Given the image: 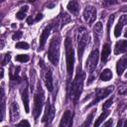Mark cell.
<instances>
[{
  "label": "cell",
  "instance_id": "1",
  "mask_svg": "<svg viewBox=\"0 0 127 127\" xmlns=\"http://www.w3.org/2000/svg\"><path fill=\"white\" fill-rule=\"evenodd\" d=\"M83 79H84V74L81 70L80 65L77 67V72L74 77V79L71 82L70 88H69V98L76 102L81 94L82 91V86H83Z\"/></svg>",
  "mask_w": 127,
  "mask_h": 127
},
{
  "label": "cell",
  "instance_id": "2",
  "mask_svg": "<svg viewBox=\"0 0 127 127\" xmlns=\"http://www.w3.org/2000/svg\"><path fill=\"white\" fill-rule=\"evenodd\" d=\"M60 38L58 36H54L50 42L49 50H48V58L49 61L54 64L58 65L60 59Z\"/></svg>",
  "mask_w": 127,
  "mask_h": 127
},
{
  "label": "cell",
  "instance_id": "3",
  "mask_svg": "<svg viewBox=\"0 0 127 127\" xmlns=\"http://www.w3.org/2000/svg\"><path fill=\"white\" fill-rule=\"evenodd\" d=\"M88 31L84 28V27H80L77 30L76 33V40H77V53H78V59L79 61L82 58L83 52L85 50V47L88 43Z\"/></svg>",
  "mask_w": 127,
  "mask_h": 127
},
{
  "label": "cell",
  "instance_id": "4",
  "mask_svg": "<svg viewBox=\"0 0 127 127\" xmlns=\"http://www.w3.org/2000/svg\"><path fill=\"white\" fill-rule=\"evenodd\" d=\"M65 47V59H66V70L68 76H70L73 72V64H74V52L71 44V40L66 37L64 41Z\"/></svg>",
  "mask_w": 127,
  "mask_h": 127
},
{
  "label": "cell",
  "instance_id": "5",
  "mask_svg": "<svg viewBox=\"0 0 127 127\" xmlns=\"http://www.w3.org/2000/svg\"><path fill=\"white\" fill-rule=\"evenodd\" d=\"M44 100H45V95H44V91L42 89L41 83H38L37 86V91L35 92V96H34V117L35 119H37L42 111V107L44 104Z\"/></svg>",
  "mask_w": 127,
  "mask_h": 127
},
{
  "label": "cell",
  "instance_id": "6",
  "mask_svg": "<svg viewBox=\"0 0 127 127\" xmlns=\"http://www.w3.org/2000/svg\"><path fill=\"white\" fill-rule=\"evenodd\" d=\"M114 90V86L113 85H110V86H107V87H104V88H100V89H97L96 90V93H95V98L90 102V104L88 105V107L92 106V105H95L98 101H100L102 98L106 97L107 95H109L112 91Z\"/></svg>",
  "mask_w": 127,
  "mask_h": 127
},
{
  "label": "cell",
  "instance_id": "7",
  "mask_svg": "<svg viewBox=\"0 0 127 127\" xmlns=\"http://www.w3.org/2000/svg\"><path fill=\"white\" fill-rule=\"evenodd\" d=\"M98 60H99V53H98V50L95 49L90 53L88 59L86 60V68L89 72H92L96 68Z\"/></svg>",
  "mask_w": 127,
  "mask_h": 127
},
{
  "label": "cell",
  "instance_id": "8",
  "mask_svg": "<svg viewBox=\"0 0 127 127\" xmlns=\"http://www.w3.org/2000/svg\"><path fill=\"white\" fill-rule=\"evenodd\" d=\"M83 19L89 24H92L96 19V9L91 5L86 6L83 11Z\"/></svg>",
  "mask_w": 127,
  "mask_h": 127
},
{
  "label": "cell",
  "instance_id": "9",
  "mask_svg": "<svg viewBox=\"0 0 127 127\" xmlns=\"http://www.w3.org/2000/svg\"><path fill=\"white\" fill-rule=\"evenodd\" d=\"M54 114H55V108L51 105L50 101L48 100V102L46 103L45 113H44V116L42 118V121L43 122H51L52 119L54 118Z\"/></svg>",
  "mask_w": 127,
  "mask_h": 127
},
{
  "label": "cell",
  "instance_id": "10",
  "mask_svg": "<svg viewBox=\"0 0 127 127\" xmlns=\"http://www.w3.org/2000/svg\"><path fill=\"white\" fill-rule=\"evenodd\" d=\"M9 110H10V120H11V122L17 121L19 119V117H20V110H19L18 103L15 102V101H13L10 104Z\"/></svg>",
  "mask_w": 127,
  "mask_h": 127
},
{
  "label": "cell",
  "instance_id": "11",
  "mask_svg": "<svg viewBox=\"0 0 127 127\" xmlns=\"http://www.w3.org/2000/svg\"><path fill=\"white\" fill-rule=\"evenodd\" d=\"M51 30H52V25L47 26V27L43 30V32H42V34H41V37H40V47H39V51H42L43 48H44V46L46 45V42H47V40H48V37L50 36Z\"/></svg>",
  "mask_w": 127,
  "mask_h": 127
},
{
  "label": "cell",
  "instance_id": "12",
  "mask_svg": "<svg viewBox=\"0 0 127 127\" xmlns=\"http://www.w3.org/2000/svg\"><path fill=\"white\" fill-rule=\"evenodd\" d=\"M125 24H127V15H122L119 18V21H118V23H117V25L115 26V29H114V36L116 38H118L121 35L122 28Z\"/></svg>",
  "mask_w": 127,
  "mask_h": 127
},
{
  "label": "cell",
  "instance_id": "13",
  "mask_svg": "<svg viewBox=\"0 0 127 127\" xmlns=\"http://www.w3.org/2000/svg\"><path fill=\"white\" fill-rule=\"evenodd\" d=\"M44 81L46 84V87L49 91H53L54 89V84H53V77H52V70L47 69L46 72L44 73Z\"/></svg>",
  "mask_w": 127,
  "mask_h": 127
},
{
  "label": "cell",
  "instance_id": "14",
  "mask_svg": "<svg viewBox=\"0 0 127 127\" xmlns=\"http://www.w3.org/2000/svg\"><path fill=\"white\" fill-rule=\"evenodd\" d=\"M127 67V55L123 56L116 64V71L118 75H121Z\"/></svg>",
  "mask_w": 127,
  "mask_h": 127
},
{
  "label": "cell",
  "instance_id": "15",
  "mask_svg": "<svg viewBox=\"0 0 127 127\" xmlns=\"http://www.w3.org/2000/svg\"><path fill=\"white\" fill-rule=\"evenodd\" d=\"M127 52V41L126 40H120L115 44V48H114V54L118 55V54H123Z\"/></svg>",
  "mask_w": 127,
  "mask_h": 127
},
{
  "label": "cell",
  "instance_id": "16",
  "mask_svg": "<svg viewBox=\"0 0 127 127\" xmlns=\"http://www.w3.org/2000/svg\"><path fill=\"white\" fill-rule=\"evenodd\" d=\"M22 101H23V104H24L26 113H29L30 112V107H29V94H28V88H27V86L22 91Z\"/></svg>",
  "mask_w": 127,
  "mask_h": 127
},
{
  "label": "cell",
  "instance_id": "17",
  "mask_svg": "<svg viewBox=\"0 0 127 127\" xmlns=\"http://www.w3.org/2000/svg\"><path fill=\"white\" fill-rule=\"evenodd\" d=\"M71 125V119H70V111L66 110L64 111L62 120L60 122V126H70Z\"/></svg>",
  "mask_w": 127,
  "mask_h": 127
},
{
  "label": "cell",
  "instance_id": "18",
  "mask_svg": "<svg viewBox=\"0 0 127 127\" xmlns=\"http://www.w3.org/2000/svg\"><path fill=\"white\" fill-rule=\"evenodd\" d=\"M66 8H67V10H68L71 14H77L78 9H79L78 1H77V0H70V1L67 3Z\"/></svg>",
  "mask_w": 127,
  "mask_h": 127
},
{
  "label": "cell",
  "instance_id": "19",
  "mask_svg": "<svg viewBox=\"0 0 127 127\" xmlns=\"http://www.w3.org/2000/svg\"><path fill=\"white\" fill-rule=\"evenodd\" d=\"M93 33H94V39L96 40V43L98 44L99 37L102 35V23L101 22L95 23V25L93 27Z\"/></svg>",
  "mask_w": 127,
  "mask_h": 127
},
{
  "label": "cell",
  "instance_id": "20",
  "mask_svg": "<svg viewBox=\"0 0 127 127\" xmlns=\"http://www.w3.org/2000/svg\"><path fill=\"white\" fill-rule=\"evenodd\" d=\"M110 55V46L108 44H104L103 48H102V52H101V61L102 63H105L108 59Z\"/></svg>",
  "mask_w": 127,
  "mask_h": 127
},
{
  "label": "cell",
  "instance_id": "21",
  "mask_svg": "<svg viewBox=\"0 0 127 127\" xmlns=\"http://www.w3.org/2000/svg\"><path fill=\"white\" fill-rule=\"evenodd\" d=\"M111 77H112V71L109 68L103 69L100 73V79L102 81H108V80L111 79Z\"/></svg>",
  "mask_w": 127,
  "mask_h": 127
},
{
  "label": "cell",
  "instance_id": "22",
  "mask_svg": "<svg viewBox=\"0 0 127 127\" xmlns=\"http://www.w3.org/2000/svg\"><path fill=\"white\" fill-rule=\"evenodd\" d=\"M1 98H2V100H1V121L3 120V118H4V115H5V97H4V88L2 87L1 88Z\"/></svg>",
  "mask_w": 127,
  "mask_h": 127
},
{
  "label": "cell",
  "instance_id": "23",
  "mask_svg": "<svg viewBox=\"0 0 127 127\" xmlns=\"http://www.w3.org/2000/svg\"><path fill=\"white\" fill-rule=\"evenodd\" d=\"M109 113H110V112H109L108 110H105V111H103V112L100 114V116L98 117V119L95 121L94 125H95V126H99V125L101 124V122H102V121H103V120H104V119H105V118H106V117L109 115Z\"/></svg>",
  "mask_w": 127,
  "mask_h": 127
},
{
  "label": "cell",
  "instance_id": "24",
  "mask_svg": "<svg viewBox=\"0 0 127 127\" xmlns=\"http://www.w3.org/2000/svg\"><path fill=\"white\" fill-rule=\"evenodd\" d=\"M15 60L17 62H20V63H26L30 60V58L28 55H18V56H16Z\"/></svg>",
  "mask_w": 127,
  "mask_h": 127
},
{
  "label": "cell",
  "instance_id": "25",
  "mask_svg": "<svg viewBox=\"0 0 127 127\" xmlns=\"http://www.w3.org/2000/svg\"><path fill=\"white\" fill-rule=\"evenodd\" d=\"M70 17L66 14V13H64L63 14V16H62V27H64V25H66L67 23H69L70 22Z\"/></svg>",
  "mask_w": 127,
  "mask_h": 127
},
{
  "label": "cell",
  "instance_id": "26",
  "mask_svg": "<svg viewBox=\"0 0 127 127\" xmlns=\"http://www.w3.org/2000/svg\"><path fill=\"white\" fill-rule=\"evenodd\" d=\"M17 49H21V50H28L29 49V44L26 42H19L16 44L15 46Z\"/></svg>",
  "mask_w": 127,
  "mask_h": 127
},
{
  "label": "cell",
  "instance_id": "27",
  "mask_svg": "<svg viewBox=\"0 0 127 127\" xmlns=\"http://www.w3.org/2000/svg\"><path fill=\"white\" fill-rule=\"evenodd\" d=\"M117 3H118V1H117V0H103L102 5H103V6H105V7H107V6L115 5V4H117Z\"/></svg>",
  "mask_w": 127,
  "mask_h": 127
},
{
  "label": "cell",
  "instance_id": "28",
  "mask_svg": "<svg viewBox=\"0 0 127 127\" xmlns=\"http://www.w3.org/2000/svg\"><path fill=\"white\" fill-rule=\"evenodd\" d=\"M112 102H113L112 98H109L108 100H106V101L103 103V105H102V108H103V109H106V108L110 107V106H111V104H112Z\"/></svg>",
  "mask_w": 127,
  "mask_h": 127
},
{
  "label": "cell",
  "instance_id": "29",
  "mask_svg": "<svg viewBox=\"0 0 127 127\" xmlns=\"http://www.w3.org/2000/svg\"><path fill=\"white\" fill-rule=\"evenodd\" d=\"M113 21H114V15H111V16L109 17V19H108V22H107V31H108V32H109V30H110V26L112 25Z\"/></svg>",
  "mask_w": 127,
  "mask_h": 127
},
{
  "label": "cell",
  "instance_id": "30",
  "mask_svg": "<svg viewBox=\"0 0 127 127\" xmlns=\"http://www.w3.org/2000/svg\"><path fill=\"white\" fill-rule=\"evenodd\" d=\"M16 17H17V19H19V20H23V19L26 17V14H25V12H23V11H19V12L16 14Z\"/></svg>",
  "mask_w": 127,
  "mask_h": 127
},
{
  "label": "cell",
  "instance_id": "31",
  "mask_svg": "<svg viewBox=\"0 0 127 127\" xmlns=\"http://www.w3.org/2000/svg\"><path fill=\"white\" fill-rule=\"evenodd\" d=\"M92 116H93V114H92V113H91V114H89V115H88V117L86 118V121H85V122L82 124V126H86V125L88 126V125H90V122H91Z\"/></svg>",
  "mask_w": 127,
  "mask_h": 127
},
{
  "label": "cell",
  "instance_id": "32",
  "mask_svg": "<svg viewBox=\"0 0 127 127\" xmlns=\"http://www.w3.org/2000/svg\"><path fill=\"white\" fill-rule=\"evenodd\" d=\"M21 37H22V32H16V33L12 36V39L16 41V40H19Z\"/></svg>",
  "mask_w": 127,
  "mask_h": 127
},
{
  "label": "cell",
  "instance_id": "33",
  "mask_svg": "<svg viewBox=\"0 0 127 127\" xmlns=\"http://www.w3.org/2000/svg\"><path fill=\"white\" fill-rule=\"evenodd\" d=\"M4 57H5V59H4V61H3V63H2V64H7V63H8L9 61H10V59H11V56H10V53H9V54H6V55H5Z\"/></svg>",
  "mask_w": 127,
  "mask_h": 127
},
{
  "label": "cell",
  "instance_id": "34",
  "mask_svg": "<svg viewBox=\"0 0 127 127\" xmlns=\"http://www.w3.org/2000/svg\"><path fill=\"white\" fill-rule=\"evenodd\" d=\"M18 125H19V126H24V125H25V126H28V127H29V126H30V123H29L27 120H22Z\"/></svg>",
  "mask_w": 127,
  "mask_h": 127
},
{
  "label": "cell",
  "instance_id": "35",
  "mask_svg": "<svg viewBox=\"0 0 127 127\" xmlns=\"http://www.w3.org/2000/svg\"><path fill=\"white\" fill-rule=\"evenodd\" d=\"M127 92V88L126 87H121L120 89H119V93L120 94H125Z\"/></svg>",
  "mask_w": 127,
  "mask_h": 127
},
{
  "label": "cell",
  "instance_id": "36",
  "mask_svg": "<svg viewBox=\"0 0 127 127\" xmlns=\"http://www.w3.org/2000/svg\"><path fill=\"white\" fill-rule=\"evenodd\" d=\"M112 123H113V121H112V119H110V120H108L107 122H105V123L103 124V126H105V127H107V126H111Z\"/></svg>",
  "mask_w": 127,
  "mask_h": 127
},
{
  "label": "cell",
  "instance_id": "37",
  "mask_svg": "<svg viewBox=\"0 0 127 127\" xmlns=\"http://www.w3.org/2000/svg\"><path fill=\"white\" fill-rule=\"evenodd\" d=\"M33 22H34V20H33V18H32V17H28V18H27V23H28L29 25H32V24H33Z\"/></svg>",
  "mask_w": 127,
  "mask_h": 127
},
{
  "label": "cell",
  "instance_id": "38",
  "mask_svg": "<svg viewBox=\"0 0 127 127\" xmlns=\"http://www.w3.org/2000/svg\"><path fill=\"white\" fill-rule=\"evenodd\" d=\"M42 18H43V15H42V14H39V15H37V17H36L35 21H36V22H38V21H40Z\"/></svg>",
  "mask_w": 127,
  "mask_h": 127
},
{
  "label": "cell",
  "instance_id": "39",
  "mask_svg": "<svg viewBox=\"0 0 127 127\" xmlns=\"http://www.w3.org/2000/svg\"><path fill=\"white\" fill-rule=\"evenodd\" d=\"M21 11H23V12H27V11H28V6H23L22 9H21Z\"/></svg>",
  "mask_w": 127,
  "mask_h": 127
},
{
  "label": "cell",
  "instance_id": "40",
  "mask_svg": "<svg viewBox=\"0 0 127 127\" xmlns=\"http://www.w3.org/2000/svg\"><path fill=\"white\" fill-rule=\"evenodd\" d=\"M92 80H93V76H90V77H89V80H88V82H87V83H90Z\"/></svg>",
  "mask_w": 127,
  "mask_h": 127
},
{
  "label": "cell",
  "instance_id": "41",
  "mask_svg": "<svg viewBox=\"0 0 127 127\" xmlns=\"http://www.w3.org/2000/svg\"><path fill=\"white\" fill-rule=\"evenodd\" d=\"M121 10H122V11H127V6H123Z\"/></svg>",
  "mask_w": 127,
  "mask_h": 127
},
{
  "label": "cell",
  "instance_id": "42",
  "mask_svg": "<svg viewBox=\"0 0 127 127\" xmlns=\"http://www.w3.org/2000/svg\"><path fill=\"white\" fill-rule=\"evenodd\" d=\"M3 74H4V70H3V68H1V78L3 77Z\"/></svg>",
  "mask_w": 127,
  "mask_h": 127
},
{
  "label": "cell",
  "instance_id": "43",
  "mask_svg": "<svg viewBox=\"0 0 127 127\" xmlns=\"http://www.w3.org/2000/svg\"><path fill=\"white\" fill-rule=\"evenodd\" d=\"M124 37H125V38H127V28L125 29V33H124Z\"/></svg>",
  "mask_w": 127,
  "mask_h": 127
},
{
  "label": "cell",
  "instance_id": "44",
  "mask_svg": "<svg viewBox=\"0 0 127 127\" xmlns=\"http://www.w3.org/2000/svg\"><path fill=\"white\" fill-rule=\"evenodd\" d=\"M121 124H122V123H121V121H119V122H118V124H117V126L119 127V126H121Z\"/></svg>",
  "mask_w": 127,
  "mask_h": 127
},
{
  "label": "cell",
  "instance_id": "45",
  "mask_svg": "<svg viewBox=\"0 0 127 127\" xmlns=\"http://www.w3.org/2000/svg\"><path fill=\"white\" fill-rule=\"evenodd\" d=\"M124 126H126V127H127V119H126V121H125V123H124Z\"/></svg>",
  "mask_w": 127,
  "mask_h": 127
},
{
  "label": "cell",
  "instance_id": "46",
  "mask_svg": "<svg viewBox=\"0 0 127 127\" xmlns=\"http://www.w3.org/2000/svg\"><path fill=\"white\" fill-rule=\"evenodd\" d=\"M122 1H124V2H127V0H122Z\"/></svg>",
  "mask_w": 127,
  "mask_h": 127
},
{
  "label": "cell",
  "instance_id": "47",
  "mask_svg": "<svg viewBox=\"0 0 127 127\" xmlns=\"http://www.w3.org/2000/svg\"><path fill=\"white\" fill-rule=\"evenodd\" d=\"M28 1H35V0H28Z\"/></svg>",
  "mask_w": 127,
  "mask_h": 127
},
{
  "label": "cell",
  "instance_id": "48",
  "mask_svg": "<svg viewBox=\"0 0 127 127\" xmlns=\"http://www.w3.org/2000/svg\"><path fill=\"white\" fill-rule=\"evenodd\" d=\"M126 77H127V74H126Z\"/></svg>",
  "mask_w": 127,
  "mask_h": 127
}]
</instances>
